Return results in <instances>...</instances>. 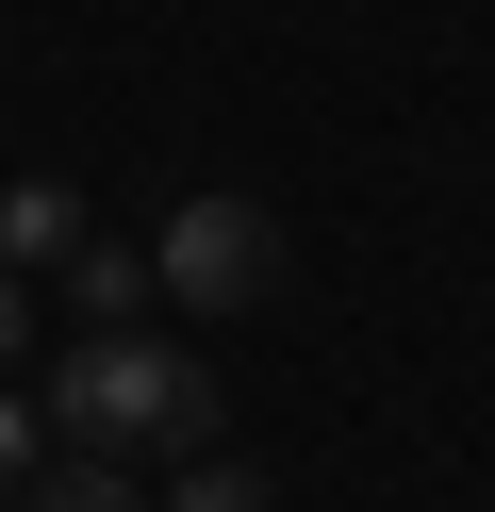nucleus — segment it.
Here are the masks:
<instances>
[{"label": "nucleus", "instance_id": "nucleus-1", "mask_svg": "<svg viewBox=\"0 0 495 512\" xmlns=\"http://www.w3.org/2000/svg\"><path fill=\"white\" fill-rule=\"evenodd\" d=\"M50 430L83 446V463H132V446L198 463V446H215V380H198L165 331H83L66 380H50Z\"/></svg>", "mask_w": 495, "mask_h": 512}, {"label": "nucleus", "instance_id": "nucleus-2", "mask_svg": "<svg viewBox=\"0 0 495 512\" xmlns=\"http://www.w3.org/2000/svg\"><path fill=\"white\" fill-rule=\"evenodd\" d=\"M149 265H165L182 314H264V298H281V215H264V199H182L149 232Z\"/></svg>", "mask_w": 495, "mask_h": 512}, {"label": "nucleus", "instance_id": "nucleus-3", "mask_svg": "<svg viewBox=\"0 0 495 512\" xmlns=\"http://www.w3.org/2000/svg\"><path fill=\"white\" fill-rule=\"evenodd\" d=\"M149 298H165V265H149V248H116V232H83V248H66V314H83V331H149Z\"/></svg>", "mask_w": 495, "mask_h": 512}, {"label": "nucleus", "instance_id": "nucleus-4", "mask_svg": "<svg viewBox=\"0 0 495 512\" xmlns=\"http://www.w3.org/2000/svg\"><path fill=\"white\" fill-rule=\"evenodd\" d=\"M83 248V199L66 182H0V265H66Z\"/></svg>", "mask_w": 495, "mask_h": 512}, {"label": "nucleus", "instance_id": "nucleus-5", "mask_svg": "<svg viewBox=\"0 0 495 512\" xmlns=\"http://www.w3.org/2000/svg\"><path fill=\"white\" fill-rule=\"evenodd\" d=\"M33 479H50V397H17V380H0V512H17Z\"/></svg>", "mask_w": 495, "mask_h": 512}, {"label": "nucleus", "instance_id": "nucleus-6", "mask_svg": "<svg viewBox=\"0 0 495 512\" xmlns=\"http://www.w3.org/2000/svg\"><path fill=\"white\" fill-rule=\"evenodd\" d=\"M17 512H149V496H132V479L116 463H83V446H66V479H33V496Z\"/></svg>", "mask_w": 495, "mask_h": 512}, {"label": "nucleus", "instance_id": "nucleus-7", "mask_svg": "<svg viewBox=\"0 0 495 512\" xmlns=\"http://www.w3.org/2000/svg\"><path fill=\"white\" fill-rule=\"evenodd\" d=\"M165 512H264V479L231 463V446H198V463H182V496H165Z\"/></svg>", "mask_w": 495, "mask_h": 512}, {"label": "nucleus", "instance_id": "nucleus-8", "mask_svg": "<svg viewBox=\"0 0 495 512\" xmlns=\"http://www.w3.org/2000/svg\"><path fill=\"white\" fill-rule=\"evenodd\" d=\"M17 347H33V281L0 265V380H17Z\"/></svg>", "mask_w": 495, "mask_h": 512}]
</instances>
